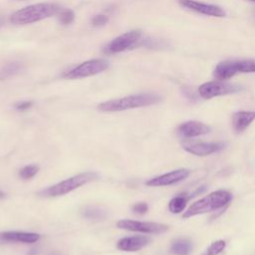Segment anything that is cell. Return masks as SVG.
<instances>
[{"mask_svg": "<svg viewBox=\"0 0 255 255\" xmlns=\"http://www.w3.org/2000/svg\"><path fill=\"white\" fill-rule=\"evenodd\" d=\"M131 210L135 213V214H139V215H142V214H145L148 210V205L147 203L145 202H137V203H134L132 206H131Z\"/></svg>", "mask_w": 255, "mask_h": 255, "instance_id": "25", "label": "cell"}, {"mask_svg": "<svg viewBox=\"0 0 255 255\" xmlns=\"http://www.w3.org/2000/svg\"><path fill=\"white\" fill-rule=\"evenodd\" d=\"M109 68V62L104 59H93L86 61L65 74L67 79H80L97 75Z\"/></svg>", "mask_w": 255, "mask_h": 255, "instance_id": "5", "label": "cell"}, {"mask_svg": "<svg viewBox=\"0 0 255 255\" xmlns=\"http://www.w3.org/2000/svg\"><path fill=\"white\" fill-rule=\"evenodd\" d=\"M3 26V20L0 18V28Z\"/></svg>", "mask_w": 255, "mask_h": 255, "instance_id": "29", "label": "cell"}, {"mask_svg": "<svg viewBox=\"0 0 255 255\" xmlns=\"http://www.w3.org/2000/svg\"><path fill=\"white\" fill-rule=\"evenodd\" d=\"M83 216L90 220H102L106 218L107 212L105 209L98 206H88L84 209Z\"/></svg>", "mask_w": 255, "mask_h": 255, "instance_id": "19", "label": "cell"}, {"mask_svg": "<svg viewBox=\"0 0 255 255\" xmlns=\"http://www.w3.org/2000/svg\"><path fill=\"white\" fill-rule=\"evenodd\" d=\"M255 120V112L241 111L232 115V127L236 132L244 131Z\"/></svg>", "mask_w": 255, "mask_h": 255, "instance_id": "15", "label": "cell"}, {"mask_svg": "<svg viewBox=\"0 0 255 255\" xmlns=\"http://www.w3.org/2000/svg\"><path fill=\"white\" fill-rule=\"evenodd\" d=\"M117 227L120 229L140 232V233H147V234H158V233L165 232L168 229V226L162 223L136 221V220H130V219H123L118 221Z\"/></svg>", "mask_w": 255, "mask_h": 255, "instance_id": "7", "label": "cell"}, {"mask_svg": "<svg viewBox=\"0 0 255 255\" xmlns=\"http://www.w3.org/2000/svg\"><path fill=\"white\" fill-rule=\"evenodd\" d=\"M237 74L235 61L220 62L213 71V76L218 81H225Z\"/></svg>", "mask_w": 255, "mask_h": 255, "instance_id": "16", "label": "cell"}, {"mask_svg": "<svg viewBox=\"0 0 255 255\" xmlns=\"http://www.w3.org/2000/svg\"><path fill=\"white\" fill-rule=\"evenodd\" d=\"M241 90L242 88L236 84H231L224 81H213L202 84L198 88V93L201 98L209 100L214 97L237 93Z\"/></svg>", "mask_w": 255, "mask_h": 255, "instance_id": "6", "label": "cell"}, {"mask_svg": "<svg viewBox=\"0 0 255 255\" xmlns=\"http://www.w3.org/2000/svg\"><path fill=\"white\" fill-rule=\"evenodd\" d=\"M210 128L200 122H196V121H189V122H185L183 124H181L178 128H177V132L187 138V137H195L198 135H202V134H206L210 131Z\"/></svg>", "mask_w": 255, "mask_h": 255, "instance_id": "13", "label": "cell"}, {"mask_svg": "<svg viewBox=\"0 0 255 255\" xmlns=\"http://www.w3.org/2000/svg\"><path fill=\"white\" fill-rule=\"evenodd\" d=\"M161 101V97L157 94L153 93H141L130 95L119 99L110 100L104 102L98 106L99 111L105 113H114V112H122L135 108L147 107L150 105L157 104Z\"/></svg>", "mask_w": 255, "mask_h": 255, "instance_id": "1", "label": "cell"}, {"mask_svg": "<svg viewBox=\"0 0 255 255\" xmlns=\"http://www.w3.org/2000/svg\"><path fill=\"white\" fill-rule=\"evenodd\" d=\"M60 10V6L55 3H38L14 12L11 22L16 25L30 24L57 15Z\"/></svg>", "mask_w": 255, "mask_h": 255, "instance_id": "2", "label": "cell"}, {"mask_svg": "<svg viewBox=\"0 0 255 255\" xmlns=\"http://www.w3.org/2000/svg\"><path fill=\"white\" fill-rule=\"evenodd\" d=\"M249 1H252V2H255V0H249Z\"/></svg>", "mask_w": 255, "mask_h": 255, "instance_id": "30", "label": "cell"}, {"mask_svg": "<svg viewBox=\"0 0 255 255\" xmlns=\"http://www.w3.org/2000/svg\"><path fill=\"white\" fill-rule=\"evenodd\" d=\"M0 239L7 242L35 243L40 239V235L34 232L25 231H6L0 234Z\"/></svg>", "mask_w": 255, "mask_h": 255, "instance_id": "14", "label": "cell"}, {"mask_svg": "<svg viewBox=\"0 0 255 255\" xmlns=\"http://www.w3.org/2000/svg\"><path fill=\"white\" fill-rule=\"evenodd\" d=\"M33 103L31 101H23L15 104V109L17 111H26L32 107Z\"/></svg>", "mask_w": 255, "mask_h": 255, "instance_id": "27", "label": "cell"}, {"mask_svg": "<svg viewBox=\"0 0 255 255\" xmlns=\"http://www.w3.org/2000/svg\"><path fill=\"white\" fill-rule=\"evenodd\" d=\"M109 22V17L103 14L100 15H96L93 19H92V24L95 27H100V26H104Z\"/></svg>", "mask_w": 255, "mask_h": 255, "instance_id": "26", "label": "cell"}, {"mask_svg": "<svg viewBox=\"0 0 255 255\" xmlns=\"http://www.w3.org/2000/svg\"><path fill=\"white\" fill-rule=\"evenodd\" d=\"M141 32L138 30H132L125 34L120 35L111 41L105 48V53L107 54H117L124 52L136 46L137 42L140 40Z\"/></svg>", "mask_w": 255, "mask_h": 255, "instance_id": "8", "label": "cell"}, {"mask_svg": "<svg viewBox=\"0 0 255 255\" xmlns=\"http://www.w3.org/2000/svg\"><path fill=\"white\" fill-rule=\"evenodd\" d=\"M190 197L191 196L187 195L186 193H182V194H178V195L174 196L168 202V210L174 214H178V213L182 212L184 210V208L186 207V204H187L188 200L190 199Z\"/></svg>", "mask_w": 255, "mask_h": 255, "instance_id": "17", "label": "cell"}, {"mask_svg": "<svg viewBox=\"0 0 255 255\" xmlns=\"http://www.w3.org/2000/svg\"><path fill=\"white\" fill-rule=\"evenodd\" d=\"M225 143L217 142H205V141H185L183 142V148L194 155L205 156L211 153L217 152L224 147Z\"/></svg>", "mask_w": 255, "mask_h": 255, "instance_id": "9", "label": "cell"}, {"mask_svg": "<svg viewBox=\"0 0 255 255\" xmlns=\"http://www.w3.org/2000/svg\"><path fill=\"white\" fill-rule=\"evenodd\" d=\"M226 243L224 240H217L210 244L202 255H218L225 249Z\"/></svg>", "mask_w": 255, "mask_h": 255, "instance_id": "22", "label": "cell"}, {"mask_svg": "<svg viewBox=\"0 0 255 255\" xmlns=\"http://www.w3.org/2000/svg\"><path fill=\"white\" fill-rule=\"evenodd\" d=\"M238 73H255V60L235 61Z\"/></svg>", "mask_w": 255, "mask_h": 255, "instance_id": "21", "label": "cell"}, {"mask_svg": "<svg viewBox=\"0 0 255 255\" xmlns=\"http://www.w3.org/2000/svg\"><path fill=\"white\" fill-rule=\"evenodd\" d=\"M232 198V195L227 190H216L208 195L200 198L192 203L182 214V218L186 219L198 214H203L210 211H215L227 205Z\"/></svg>", "mask_w": 255, "mask_h": 255, "instance_id": "3", "label": "cell"}, {"mask_svg": "<svg viewBox=\"0 0 255 255\" xmlns=\"http://www.w3.org/2000/svg\"><path fill=\"white\" fill-rule=\"evenodd\" d=\"M75 19V13L71 9H62L58 13V20L63 25L71 24Z\"/></svg>", "mask_w": 255, "mask_h": 255, "instance_id": "24", "label": "cell"}, {"mask_svg": "<svg viewBox=\"0 0 255 255\" xmlns=\"http://www.w3.org/2000/svg\"><path fill=\"white\" fill-rule=\"evenodd\" d=\"M192 244L189 240L179 238L171 243V251L175 255H188L191 252Z\"/></svg>", "mask_w": 255, "mask_h": 255, "instance_id": "18", "label": "cell"}, {"mask_svg": "<svg viewBox=\"0 0 255 255\" xmlns=\"http://www.w3.org/2000/svg\"><path fill=\"white\" fill-rule=\"evenodd\" d=\"M178 3L192 11H195L200 14H204L207 16H212V17H225V11L213 4H206V3H201L195 0H178Z\"/></svg>", "mask_w": 255, "mask_h": 255, "instance_id": "11", "label": "cell"}, {"mask_svg": "<svg viewBox=\"0 0 255 255\" xmlns=\"http://www.w3.org/2000/svg\"><path fill=\"white\" fill-rule=\"evenodd\" d=\"M98 177H99L98 173L94 171L82 172L41 190L39 194L45 197H56V196L65 195L88 182L96 180Z\"/></svg>", "mask_w": 255, "mask_h": 255, "instance_id": "4", "label": "cell"}, {"mask_svg": "<svg viewBox=\"0 0 255 255\" xmlns=\"http://www.w3.org/2000/svg\"><path fill=\"white\" fill-rule=\"evenodd\" d=\"M5 197V193H4V191H2L1 189H0V199L1 198H4Z\"/></svg>", "mask_w": 255, "mask_h": 255, "instance_id": "28", "label": "cell"}, {"mask_svg": "<svg viewBox=\"0 0 255 255\" xmlns=\"http://www.w3.org/2000/svg\"><path fill=\"white\" fill-rule=\"evenodd\" d=\"M150 239L147 236L135 235L121 238L117 243V248L126 252H136L149 243Z\"/></svg>", "mask_w": 255, "mask_h": 255, "instance_id": "12", "label": "cell"}, {"mask_svg": "<svg viewBox=\"0 0 255 255\" xmlns=\"http://www.w3.org/2000/svg\"><path fill=\"white\" fill-rule=\"evenodd\" d=\"M38 171H39V166L37 164H29L22 167L19 170V176L25 180L30 179L33 176H35Z\"/></svg>", "mask_w": 255, "mask_h": 255, "instance_id": "23", "label": "cell"}, {"mask_svg": "<svg viewBox=\"0 0 255 255\" xmlns=\"http://www.w3.org/2000/svg\"><path fill=\"white\" fill-rule=\"evenodd\" d=\"M21 71V65L19 63L13 62L5 65L0 71V80H6L18 74Z\"/></svg>", "mask_w": 255, "mask_h": 255, "instance_id": "20", "label": "cell"}, {"mask_svg": "<svg viewBox=\"0 0 255 255\" xmlns=\"http://www.w3.org/2000/svg\"><path fill=\"white\" fill-rule=\"evenodd\" d=\"M189 175V170L186 168H179L167 173L155 176L153 178L145 181V185L147 186H166L171 185L177 182H180L187 178Z\"/></svg>", "mask_w": 255, "mask_h": 255, "instance_id": "10", "label": "cell"}]
</instances>
